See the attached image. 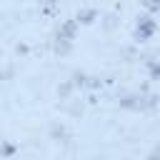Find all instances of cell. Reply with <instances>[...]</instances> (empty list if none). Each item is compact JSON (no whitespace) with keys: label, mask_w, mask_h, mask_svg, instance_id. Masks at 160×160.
<instances>
[{"label":"cell","mask_w":160,"mask_h":160,"mask_svg":"<svg viewBox=\"0 0 160 160\" xmlns=\"http://www.w3.org/2000/svg\"><path fill=\"white\" fill-rule=\"evenodd\" d=\"M155 30H158V25H155L152 18H140V22L135 28V35H138V40H148V38L155 35Z\"/></svg>","instance_id":"cell-1"},{"label":"cell","mask_w":160,"mask_h":160,"mask_svg":"<svg viewBox=\"0 0 160 160\" xmlns=\"http://www.w3.org/2000/svg\"><path fill=\"white\" fill-rule=\"evenodd\" d=\"M75 28H78V20H70V22H65L58 38H60V40H70V38L75 35Z\"/></svg>","instance_id":"cell-2"},{"label":"cell","mask_w":160,"mask_h":160,"mask_svg":"<svg viewBox=\"0 0 160 160\" xmlns=\"http://www.w3.org/2000/svg\"><path fill=\"white\" fill-rule=\"evenodd\" d=\"M142 2H145V8H148V10L160 12V0H142Z\"/></svg>","instance_id":"cell-3"},{"label":"cell","mask_w":160,"mask_h":160,"mask_svg":"<svg viewBox=\"0 0 160 160\" xmlns=\"http://www.w3.org/2000/svg\"><path fill=\"white\" fill-rule=\"evenodd\" d=\"M152 75H160V68L158 65H152Z\"/></svg>","instance_id":"cell-4"}]
</instances>
